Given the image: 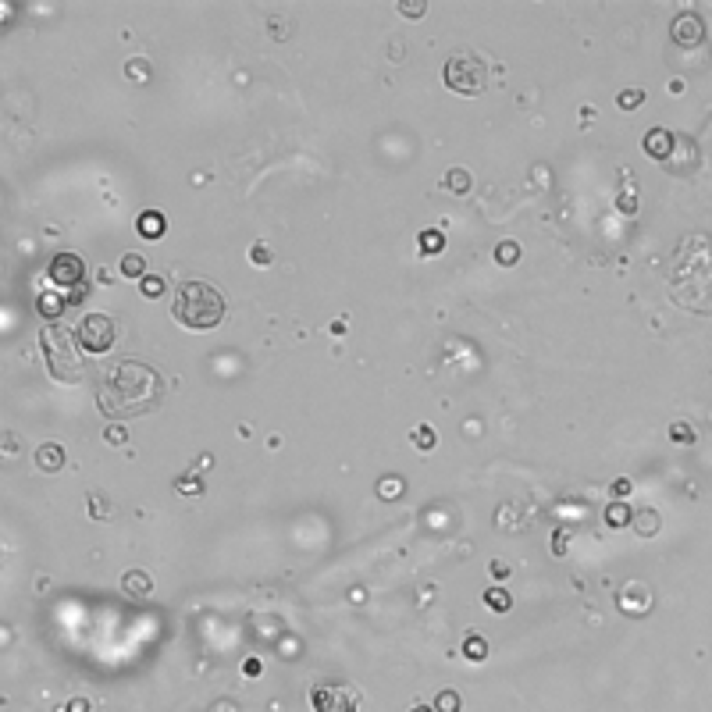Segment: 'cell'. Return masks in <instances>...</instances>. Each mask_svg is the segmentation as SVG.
<instances>
[{
	"instance_id": "44dd1931",
	"label": "cell",
	"mask_w": 712,
	"mask_h": 712,
	"mask_svg": "<svg viewBox=\"0 0 712 712\" xmlns=\"http://www.w3.org/2000/svg\"><path fill=\"white\" fill-rule=\"evenodd\" d=\"M459 708H463V698H459L456 691L445 687V691L434 694V712H459Z\"/></svg>"
},
{
	"instance_id": "1f68e13d",
	"label": "cell",
	"mask_w": 712,
	"mask_h": 712,
	"mask_svg": "<svg viewBox=\"0 0 712 712\" xmlns=\"http://www.w3.org/2000/svg\"><path fill=\"white\" fill-rule=\"evenodd\" d=\"M104 438H107V442H111V445H121V442H125V438H128V431H125V427H121V424H111V427H107V431H104Z\"/></svg>"
},
{
	"instance_id": "9c48e42d",
	"label": "cell",
	"mask_w": 712,
	"mask_h": 712,
	"mask_svg": "<svg viewBox=\"0 0 712 712\" xmlns=\"http://www.w3.org/2000/svg\"><path fill=\"white\" fill-rule=\"evenodd\" d=\"M645 153L652 157V160H666L669 153H673V132H666V128H652V132H645Z\"/></svg>"
},
{
	"instance_id": "5b68a950",
	"label": "cell",
	"mask_w": 712,
	"mask_h": 712,
	"mask_svg": "<svg viewBox=\"0 0 712 712\" xmlns=\"http://www.w3.org/2000/svg\"><path fill=\"white\" fill-rule=\"evenodd\" d=\"M75 339H79V346L86 349V353H107L111 346H114V339H118V324H114V317H107V314H86L82 321H79V328H75Z\"/></svg>"
},
{
	"instance_id": "484cf974",
	"label": "cell",
	"mask_w": 712,
	"mask_h": 712,
	"mask_svg": "<svg viewBox=\"0 0 712 712\" xmlns=\"http://www.w3.org/2000/svg\"><path fill=\"white\" fill-rule=\"evenodd\" d=\"M616 104H620V111H634V107L645 104V93H641L637 86H630V89H623V93L616 97Z\"/></svg>"
},
{
	"instance_id": "603a6c76",
	"label": "cell",
	"mask_w": 712,
	"mask_h": 712,
	"mask_svg": "<svg viewBox=\"0 0 712 712\" xmlns=\"http://www.w3.org/2000/svg\"><path fill=\"white\" fill-rule=\"evenodd\" d=\"M495 261L503 264V268H513L517 261H520V246L513 243V239H506V243H499L495 246Z\"/></svg>"
},
{
	"instance_id": "ffe728a7",
	"label": "cell",
	"mask_w": 712,
	"mask_h": 712,
	"mask_svg": "<svg viewBox=\"0 0 712 712\" xmlns=\"http://www.w3.org/2000/svg\"><path fill=\"white\" fill-rule=\"evenodd\" d=\"M86 506H89V513H93V520H111L114 517V506L100 495V492H93L89 499H86Z\"/></svg>"
},
{
	"instance_id": "e575fe53",
	"label": "cell",
	"mask_w": 712,
	"mask_h": 712,
	"mask_svg": "<svg viewBox=\"0 0 712 712\" xmlns=\"http://www.w3.org/2000/svg\"><path fill=\"white\" fill-rule=\"evenodd\" d=\"M513 570H510V563H503V559H492V577L495 581H506Z\"/></svg>"
},
{
	"instance_id": "7402d4cb",
	"label": "cell",
	"mask_w": 712,
	"mask_h": 712,
	"mask_svg": "<svg viewBox=\"0 0 712 712\" xmlns=\"http://www.w3.org/2000/svg\"><path fill=\"white\" fill-rule=\"evenodd\" d=\"M445 189H449V192H466V189H470V171H463V168L445 171Z\"/></svg>"
},
{
	"instance_id": "e0dca14e",
	"label": "cell",
	"mask_w": 712,
	"mask_h": 712,
	"mask_svg": "<svg viewBox=\"0 0 712 712\" xmlns=\"http://www.w3.org/2000/svg\"><path fill=\"white\" fill-rule=\"evenodd\" d=\"M463 655H466L470 662L488 659V641H485L481 634H466V641H463Z\"/></svg>"
},
{
	"instance_id": "4316f807",
	"label": "cell",
	"mask_w": 712,
	"mask_h": 712,
	"mask_svg": "<svg viewBox=\"0 0 712 712\" xmlns=\"http://www.w3.org/2000/svg\"><path fill=\"white\" fill-rule=\"evenodd\" d=\"M125 75H128V79H136V82H146V79H150V65H146V61H139V57H132V61L125 65Z\"/></svg>"
},
{
	"instance_id": "74e56055",
	"label": "cell",
	"mask_w": 712,
	"mask_h": 712,
	"mask_svg": "<svg viewBox=\"0 0 712 712\" xmlns=\"http://www.w3.org/2000/svg\"><path fill=\"white\" fill-rule=\"evenodd\" d=\"M616 207H620V210H627V214H634V210H637V203H634V196H627V192H623V196H620V199H616Z\"/></svg>"
},
{
	"instance_id": "60d3db41",
	"label": "cell",
	"mask_w": 712,
	"mask_h": 712,
	"mask_svg": "<svg viewBox=\"0 0 712 712\" xmlns=\"http://www.w3.org/2000/svg\"><path fill=\"white\" fill-rule=\"evenodd\" d=\"M410 712H434V705H413Z\"/></svg>"
},
{
	"instance_id": "7c38bea8",
	"label": "cell",
	"mask_w": 712,
	"mask_h": 712,
	"mask_svg": "<svg viewBox=\"0 0 712 712\" xmlns=\"http://www.w3.org/2000/svg\"><path fill=\"white\" fill-rule=\"evenodd\" d=\"M164 228H168V221H164V214H157V210H143V214L136 217V231L143 235V239H160Z\"/></svg>"
},
{
	"instance_id": "83f0119b",
	"label": "cell",
	"mask_w": 712,
	"mask_h": 712,
	"mask_svg": "<svg viewBox=\"0 0 712 712\" xmlns=\"http://www.w3.org/2000/svg\"><path fill=\"white\" fill-rule=\"evenodd\" d=\"M275 257H271V246H264V243H257V246H250V264L253 268H268Z\"/></svg>"
},
{
	"instance_id": "d590c367",
	"label": "cell",
	"mask_w": 712,
	"mask_h": 712,
	"mask_svg": "<svg viewBox=\"0 0 712 712\" xmlns=\"http://www.w3.org/2000/svg\"><path fill=\"white\" fill-rule=\"evenodd\" d=\"M243 673H246V677H261V673H264L261 659H246V662H243Z\"/></svg>"
},
{
	"instance_id": "7a4b0ae2",
	"label": "cell",
	"mask_w": 712,
	"mask_h": 712,
	"mask_svg": "<svg viewBox=\"0 0 712 712\" xmlns=\"http://www.w3.org/2000/svg\"><path fill=\"white\" fill-rule=\"evenodd\" d=\"M224 296L210 282H182L171 300V317L189 332H210L224 321Z\"/></svg>"
},
{
	"instance_id": "2e32d148",
	"label": "cell",
	"mask_w": 712,
	"mask_h": 712,
	"mask_svg": "<svg viewBox=\"0 0 712 712\" xmlns=\"http://www.w3.org/2000/svg\"><path fill=\"white\" fill-rule=\"evenodd\" d=\"M630 517H634V510H630L623 499H613L609 510H606V524H609V527H627Z\"/></svg>"
},
{
	"instance_id": "f546056e",
	"label": "cell",
	"mask_w": 712,
	"mask_h": 712,
	"mask_svg": "<svg viewBox=\"0 0 712 712\" xmlns=\"http://www.w3.org/2000/svg\"><path fill=\"white\" fill-rule=\"evenodd\" d=\"M40 310H43V317H61L65 303H61V300H54V296H40Z\"/></svg>"
},
{
	"instance_id": "ac0fdd59",
	"label": "cell",
	"mask_w": 712,
	"mask_h": 712,
	"mask_svg": "<svg viewBox=\"0 0 712 712\" xmlns=\"http://www.w3.org/2000/svg\"><path fill=\"white\" fill-rule=\"evenodd\" d=\"M402 488H406V481H402V478H395V473H388V478H381V481H378V495H381L385 503L399 499V495H402Z\"/></svg>"
},
{
	"instance_id": "277c9868",
	"label": "cell",
	"mask_w": 712,
	"mask_h": 712,
	"mask_svg": "<svg viewBox=\"0 0 712 712\" xmlns=\"http://www.w3.org/2000/svg\"><path fill=\"white\" fill-rule=\"evenodd\" d=\"M442 79H445V86H449L452 93H459V97H481L485 86H488V68H485V61H481L478 54L459 50V54H452V57L445 61Z\"/></svg>"
},
{
	"instance_id": "52a82bcc",
	"label": "cell",
	"mask_w": 712,
	"mask_h": 712,
	"mask_svg": "<svg viewBox=\"0 0 712 712\" xmlns=\"http://www.w3.org/2000/svg\"><path fill=\"white\" fill-rule=\"evenodd\" d=\"M47 278L57 285V289H79L86 282V261L79 253H57L47 268Z\"/></svg>"
},
{
	"instance_id": "5bb4252c",
	"label": "cell",
	"mask_w": 712,
	"mask_h": 712,
	"mask_svg": "<svg viewBox=\"0 0 712 712\" xmlns=\"http://www.w3.org/2000/svg\"><path fill=\"white\" fill-rule=\"evenodd\" d=\"M417 243H420V253H424V257H438V253L445 250V235H442L438 228H424V231L417 235Z\"/></svg>"
},
{
	"instance_id": "6da1fadb",
	"label": "cell",
	"mask_w": 712,
	"mask_h": 712,
	"mask_svg": "<svg viewBox=\"0 0 712 712\" xmlns=\"http://www.w3.org/2000/svg\"><path fill=\"white\" fill-rule=\"evenodd\" d=\"M164 399V378L143 360H118L100 371L97 406L107 420H132L153 413Z\"/></svg>"
},
{
	"instance_id": "f35d334b",
	"label": "cell",
	"mask_w": 712,
	"mask_h": 712,
	"mask_svg": "<svg viewBox=\"0 0 712 712\" xmlns=\"http://www.w3.org/2000/svg\"><path fill=\"white\" fill-rule=\"evenodd\" d=\"M210 712H239V708H235L231 701H214V705H210Z\"/></svg>"
},
{
	"instance_id": "4fadbf2b",
	"label": "cell",
	"mask_w": 712,
	"mask_h": 712,
	"mask_svg": "<svg viewBox=\"0 0 712 712\" xmlns=\"http://www.w3.org/2000/svg\"><path fill=\"white\" fill-rule=\"evenodd\" d=\"M630 527H634L641 538H652V535L662 527V517H659L652 506H641V510H634V517H630Z\"/></svg>"
},
{
	"instance_id": "8992f818",
	"label": "cell",
	"mask_w": 712,
	"mask_h": 712,
	"mask_svg": "<svg viewBox=\"0 0 712 712\" xmlns=\"http://www.w3.org/2000/svg\"><path fill=\"white\" fill-rule=\"evenodd\" d=\"M310 705L314 712H356L360 694L349 684H317L310 691Z\"/></svg>"
},
{
	"instance_id": "f1b7e54d",
	"label": "cell",
	"mask_w": 712,
	"mask_h": 712,
	"mask_svg": "<svg viewBox=\"0 0 712 712\" xmlns=\"http://www.w3.org/2000/svg\"><path fill=\"white\" fill-rule=\"evenodd\" d=\"M669 438H673V442H687V445H691V442H694V427H691L687 420H677V424H669Z\"/></svg>"
},
{
	"instance_id": "30bf717a",
	"label": "cell",
	"mask_w": 712,
	"mask_h": 712,
	"mask_svg": "<svg viewBox=\"0 0 712 712\" xmlns=\"http://www.w3.org/2000/svg\"><path fill=\"white\" fill-rule=\"evenodd\" d=\"M121 591H125L128 598H146V595L153 591V577H150L146 570H125V574H121Z\"/></svg>"
},
{
	"instance_id": "ba28073f",
	"label": "cell",
	"mask_w": 712,
	"mask_h": 712,
	"mask_svg": "<svg viewBox=\"0 0 712 712\" xmlns=\"http://www.w3.org/2000/svg\"><path fill=\"white\" fill-rule=\"evenodd\" d=\"M669 36H673V43H677V47H684V50H694V47L705 40V26H701V18H698V15H677V18H673V26H669Z\"/></svg>"
},
{
	"instance_id": "cb8c5ba5",
	"label": "cell",
	"mask_w": 712,
	"mask_h": 712,
	"mask_svg": "<svg viewBox=\"0 0 712 712\" xmlns=\"http://www.w3.org/2000/svg\"><path fill=\"white\" fill-rule=\"evenodd\" d=\"M410 438H413V445H417V449H434V442H438V434H434V427H431V424H417Z\"/></svg>"
},
{
	"instance_id": "3957f363",
	"label": "cell",
	"mask_w": 712,
	"mask_h": 712,
	"mask_svg": "<svg viewBox=\"0 0 712 712\" xmlns=\"http://www.w3.org/2000/svg\"><path fill=\"white\" fill-rule=\"evenodd\" d=\"M40 346H43V356H47V367L57 381L65 385H75L82 378V360H79V339L68 335L61 324H43L40 332Z\"/></svg>"
},
{
	"instance_id": "836d02e7",
	"label": "cell",
	"mask_w": 712,
	"mask_h": 712,
	"mask_svg": "<svg viewBox=\"0 0 712 712\" xmlns=\"http://www.w3.org/2000/svg\"><path fill=\"white\" fill-rule=\"evenodd\" d=\"M552 556H559V559L566 556V531H556V535H552Z\"/></svg>"
},
{
	"instance_id": "d6986e66",
	"label": "cell",
	"mask_w": 712,
	"mask_h": 712,
	"mask_svg": "<svg viewBox=\"0 0 712 712\" xmlns=\"http://www.w3.org/2000/svg\"><path fill=\"white\" fill-rule=\"evenodd\" d=\"M485 606L495 609V613H510V609H513V598H510V591H503V588H488V591H485Z\"/></svg>"
},
{
	"instance_id": "4dcf8cb0",
	"label": "cell",
	"mask_w": 712,
	"mask_h": 712,
	"mask_svg": "<svg viewBox=\"0 0 712 712\" xmlns=\"http://www.w3.org/2000/svg\"><path fill=\"white\" fill-rule=\"evenodd\" d=\"M399 15H406V18H420V15H427V4H410V0H402V4H399Z\"/></svg>"
},
{
	"instance_id": "9a60e30c",
	"label": "cell",
	"mask_w": 712,
	"mask_h": 712,
	"mask_svg": "<svg viewBox=\"0 0 712 712\" xmlns=\"http://www.w3.org/2000/svg\"><path fill=\"white\" fill-rule=\"evenodd\" d=\"M118 271H121L125 278H136V282H143V278H146V257H143V253H125V257H121V264H118Z\"/></svg>"
},
{
	"instance_id": "d6a6232c",
	"label": "cell",
	"mask_w": 712,
	"mask_h": 712,
	"mask_svg": "<svg viewBox=\"0 0 712 712\" xmlns=\"http://www.w3.org/2000/svg\"><path fill=\"white\" fill-rule=\"evenodd\" d=\"M630 492H634V481H630V478H616V481H613V495H616V499H627Z\"/></svg>"
},
{
	"instance_id": "d4e9b609",
	"label": "cell",
	"mask_w": 712,
	"mask_h": 712,
	"mask_svg": "<svg viewBox=\"0 0 712 712\" xmlns=\"http://www.w3.org/2000/svg\"><path fill=\"white\" fill-rule=\"evenodd\" d=\"M164 285H168V282H164L160 275H146V278L139 282V292H143L146 300H157V296H164Z\"/></svg>"
},
{
	"instance_id": "ab89813d",
	"label": "cell",
	"mask_w": 712,
	"mask_h": 712,
	"mask_svg": "<svg viewBox=\"0 0 712 712\" xmlns=\"http://www.w3.org/2000/svg\"><path fill=\"white\" fill-rule=\"evenodd\" d=\"M178 488H182V492H199L203 485H196V481H189V478H185V481H178Z\"/></svg>"
},
{
	"instance_id": "8d00e7d4",
	"label": "cell",
	"mask_w": 712,
	"mask_h": 712,
	"mask_svg": "<svg viewBox=\"0 0 712 712\" xmlns=\"http://www.w3.org/2000/svg\"><path fill=\"white\" fill-rule=\"evenodd\" d=\"M65 712H89V701H86V698H72V701L65 705Z\"/></svg>"
},
{
	"instance_id": "8fae6325",
	"label": "cell",
	"mask_w": 712,
	"mask_h": 712,
	"mask_svg": "<svg viewBox=\"0 0 712 712\" xmlns=\"http://www.w3.org/2000/svg\"><path fill=\"white\" fill-rule=\"evenodd\" d=\"M36 466H40L43 473H57V470L65 466V445L43 442V445L36 449Z\"/></svg>"
}]
</instances>
